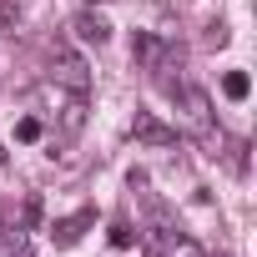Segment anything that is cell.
Here are the masks:
<instances>
[{"mask_svg":"<svg viewBox=\"0 0 257 257\" xmlns=\"http://www.w3.org/2000/svg\"><path fill=\"white\" fill-rule=\"evenodd\" d=\"M132 137H137L142 147H177V132H172V126H162L152 111H137V121H132Z\"/></svg>","mask_w":257,"mask_h":257,"instance_id":"cell-1","label":"cell"},{"mask_svg":"<svg viewBox=\"0 0 257 257\" xmlns=\"http://www.w3.org/2000/svg\"><path fill=\"white\" fill-rule=\"evenodd\" d=\"M56 81H61L71 96H86V91H91V71H86L81 56H56Z\"/></svg>","mask_w":257,"mask_h":257,"instance_id":"cell-2","label":"cell"},{"mask_svg":"<svg viewBox=\"0 0 257 257\" xmlns=\"http://www.w3.org/2000/svg\"><path fill=\"white\" fill-rule=\"evenodd\" d=\"M71 31H76V41H81V46H106V36H111V21H106L101 11H81V16L71 21Z\"/></svg>","mask_w":257,"mask_h":257,"instance_id":"cell-3","label":"cell"},{"mask_svg":"<svg viewBox=\"0 0 257 257\" xmlns=\"http://www.w3.org/2000/svg\"><path fill=\"white\" fill-rule=\"evenodd\" d=\"M157 247H162V257H207L202 242L187 237V232H177V227H162L157 232Z\"/></svg>","mask_w":257,"mask_h":257,"instance_id":"cell-4","label":"cell"},{"mask_svg":"<svg viewBox=\"0 0 257 257\" xmlns=\"http://www.w3.org/2000/svg\"><path fill=\"white\" fill-rule=\"evenodd\" d=\"M177 101H182V111H187V121L197 126V132H207V126H212V111H207V96H202L197 86H177Z\"/></svg>","mask_w":257,"mask_h":257,"instance_id":"cell-5","label":"cell"},{"mask_svg":"<svg viewBox=\"0 0 257 257\" xmlns=\"http://www.w3.org/2000/svg\"><path fill=\"white\" fill-rule=\"evenodd\" d=\"M86 227H91V212H76V217H66V222L51 227V242H56V247H76Z\"/></svg>","mask_w":257,"mask_h":257,"instance_id":"cell-6","label":"cell"},{"mask_svg":"<svg viewBox=\"0 0 257 257\" xmlns=\"http://www.w3.org/2000/svg\"><path fill=\"white\" fill-rule=\"evenodd\" d=\"M222 96H227V101H247V96H252V76H247V71H227V76H222Z\"/></svg>","mask_w":257,"mask_h":257,"instance_id":"cell-7","label":"cell"},{"mask_svg":"<svg viewBox=\"0 0 257 257\" xmlns=\"http://www.w3.org/2000/svg\"><path fill=\"white\" fill-rule=\"evenodd\" d=\"M41 137H46V126H41L36 116H21V121H16V142L31 147V142H41Z\"/></svg>","mask_w":257,"mask_h":257,"instance_id":"cell-8","label":"cell"},{"mask_svg":"<svg viewBox=\"0 0 257 257\" xmlns=\"http://www.w3.org/2000/svg\"><path fill=\"white\" fill-rule=\"evenodd\" d=\"M81 121H86V101L76 96V101L66 106V132H81Z\"/></svg>","mask_w":257,"mask_h":257,"instance_id":"cell-9","label":"cell"},{"mask_svg":"<svg viewBox=\"0 0 257 257\" xmlns=\"http://www.w3.org/2000/svg\"><path fill=\"white\" fill-rule=\"evenodd\" d=\"M132 242H137V232L126 227V222H116V227H111V247H132Z\"/></svg>","mask_w":257,"mask_h":257,"instance_id":"cell-10","label":"cell"},{"mask_svg":"<svg viewBox=\"0 0 257 257\" xmlns=\"http://www.w3.org/2000/svg\"><path fill=\"white\" fill-rule=\"evenodd\" d=\"M0 257H21V247H16V237H11V232H0Z\"/></svg>","mask_w":257,"mask_h":257,"instance_id":"cell-11","label":"cell"},{"mask_svg":"<svg viewBox=\"0 0 257 257\" xmlns=\"http://www.w3.org/2000/svg\"><path fill=\"white\" fill-rule=\"evenodd\" d=\"M0 162H6V152H0Z\"/></svg>","mask_w":257,"mask_h":257,"instance_id":"cell-12","label":"cell"}]
</instances>
